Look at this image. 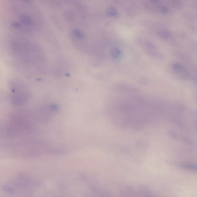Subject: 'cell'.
Here are the masks:
<instances>
[{"label": "cell", "mask_w": 197, "mask_h": 197, "mask_svg": "<svg viewBox=\"0 0 197 197\" xmlns=\"http://www.w3.org/2000/svg\"><path fill=\"white\" fill-rule=\"evenodd\" d=\"M12 102L15 105L24 104L29 100V93L26 86L21 81H13L10 83Z\"/></svg>", "instance_id": "obj_1"}, {"label": "cell", "mask_w": 197, "mask_h": 197, "mask_svg": "<svg viewBox=\"0 0 197 197\" xmlns=\"http://www.w3.org/2000/svg\"><path fill=\"white\" fill-rule=\"evenodd\" d=\"M159 36L162 39H166L168 38H169V35L168 33H166V32H160L159 34Z\"/></svg>", "instance_id": "obj_5"}, {"label": "cell", "mask_w": 197, "mask_h": 197, "mask_svg": "<svg viewBox=\"0 0 197 197\" xmlns=\"http://www.w3.org/2000/svg\"><path fill=\"white\" fill-rule=\"evenodd\" d=\"M161 11L162 12V13H166L168 12V9H167V8L166 7H162L161 8Z\"/></svg>", "instance_id": "obj_8"}, {"label": "cell", "mask_w": 197, "mask_h": 197, "mask_svg": "<svg viewBox=\"0 0 197 197\" xmlns=\"http://www.w3.org/2000/svg\"><path fill=\"white\" fill-rule=\"evenodd\" d=\"M148 79L145 77H142V78L140 79L139 80V82L141 84H146L148 83Z\"/></svg>", "instance_id": "obj_7"}, {"label": "cell", "mask_w": 197, "mask_h": 197, "mask_svg": "<svg viewBox=\"0 0 197 197\" xmlns=\"http://www.w3.org/2000/svg\"><path fill=\"white\" fill-rule=\"evenodd\" d=\"M147 53L153 57L156 58H163V55L160 52H157L155 49H146Z\"/></svg>", "instance_id": "obj_3"}, {"label": "cell", "mask_w": 197, "mask_h": 197, "mask_svg": "<svg viewBox=\"0 0 197 197\" xmlns=\"http://www.w3.org/2000/svg\"><path fill=\"white\" fill-rule=\"evenodd\" d=\"M109 13L110 15H111V16H116L117 14V13L116 10L114 9H110L109 10Z\"/></svg>", "instance_id": "obj_6"}, {"label": "cell", "mask_w": 197, "mask_h": 197, "mask_svg": "<svg viewBox=\"0 0 197 197\" xmlns=\"http://www.w3.org/2000/svg\"><path fill=\"white\" fill-rule=\"evenodd\" d=\"M150 1H152L153 2H157L158 1H159V0H150Z\"/></svg>", "instance_id": "obj_9"}, {"label": "cell", "mask_w": 197, "mask_h": 197, "mask_svg": "<svg viewBox=\"0 0 197 197\" xmlns=\"http://www.w3.org/2000/svg\"><path fill=\"white\" fill-rule=\"evenodd\" d=\"M172 68L173 70L177 73L181 75V76H185V77H188V74L187 70H186L184 66L182 65V64H180L179 63H173L172 65Z\"/></svg>", "instance_id": "obj_2"}, {"label": "cell", "mask_w": 197, "mask_h": 197, "mask_svg": "<svg viewBox=\"0 0 197 197\" xmlns=\"http://www.w3.org/2000/svg\"><path fill=\"white\" fill-rule=\"evenodd\" d=\"M111 55L113 58H120L121 55V52L119 49L115 48L111 51Z\"/></svg>", "instance_id": "obj_4"}]
</instances>
